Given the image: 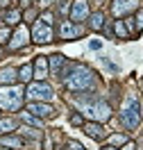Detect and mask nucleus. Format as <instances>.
<instances>
[{
  "label": "nucleus",
  "mask_w": 143,
  "mask_h": 150,
  "mask_svg": "<svg viewBox=\"0 0 143 150\" xmlns=\"http://www.w3.org/2000/svg\"><path fill=\"white\" fill-rule=\"evenodd\" d=\"M64 84L70 91H84V89H91L95 84V75L89 66L82 64H68V68H64Z\"/></svg>",
  "instance_id": "1"
},
{
  "label": "nucleus",
  "mask_w": 143,
  "mask_h": 150,
  "mask_svg": "<svg viewBox=\"0 0 143 150\" xmlns=\"http://www.w3.org/2000/svg\"><path fill=\"white\" fill-rule=\"evenodd\" d=\"M80 105V112L86 114L91 121H98V123H105L109 121V116H111V107L102 100H98V98H91V100H77Z\"/></svg>",
  "instance_id": "2"
},
{
  "label": "nucleus",
  "mask_w": 143,
  "mask_h": 150,
  "mask_svg": "<svg viewBox=\"0 0 143 150\" xmlns=\"http://www.w3.org/2000/svg\"><path fill=\"white\" fill-rule=\"evenodd\" d=\"M120 123L127 130L139 127V123H141V105H139L136 98H127L125 100L123 109H120Z\"/></svg>",
  "instance_id": "3"
},
{
  "label": "nucleus",
  "mask_w": 143,
  "mask_h": 150,
  "mask_svg": "<svg viewBox=\"0 0 143 150\" xmlns=\"http://www.w3.org/2000/svg\"><path fill=\"white\" fill-rule=\"evenodd\" d=\"M32 103H43L52 98V86H48L46 82H32L27 86V93H25Z\"/></svg>",
  "instance_id": "4"
},
{
  "label": "nucleus",
  "mask_w": 143,
  "mask_h": 150,
  "mask_svg": "<svg viewBox=\"0 0 143 150\" xmlns=\"http://www.w3.org/2000/svg\"><path fill=\"white\" fill-rule=\"evenodd\" d=\"M20 105H23V91L20 89H7V91L0 93V107L16 112V109H20Z\"/></svg>",
  "instance_id": "5"
},
{
  "label": "nucleus",
  "mask_w": 143,
  "mask_h": 150,
  "mask_svg": "<svg viewBox=\"0 0 143 150\" xmlns=\"http://www.w3.org/2000/svg\"><path fill=\"white\" fill-rule=\"evenodd\" d=\"M32 41H34V43H48V41H52V30L41 18H39L37 23H34V28H32Z\"/></svg>",
  "instance_id": "6"
},
{
  "label": "nucleus",
  "mask_w": 143,
  "mask_h": 150,
  "mask_svg": "<svg viewBox=\"0 0 143 150\" xmlns=\"http://www.w3.org/2000/svg\"><path fill=\"white\" fill-rule=\"evenodd\" d=\"M57 34H59V39H64V41H73V39L82 37V28L75 25V23H70V21H61Z\"/></svg>",
  "instance_id": "7"
},
{
  "label": "nucleus",
  "mask_w": 143,
  "mask_h": 150,
  "mask_svg": "<svg viewBox=\"0 0 143 150\" xmlns=\"http://www.w3.org/2000/svg\"><path fill=\"white\" fill-rule=\"evenodd\" d=\"M89 18V2L86 0H75L73 7H70V23H82Z\"/></svg>",
  "instance_id": "8"
},
{
  "label": "nucleus",
  "mask_w": 143,
  "mask_h": 150,
  "mask_svg": "<svg viewBox=\"0 0 143 150\" xmlns=\"http://www.w3.org/2000/svg\"><path fill=\"white\" fill-rule=\"evenodd\" d=\"M27 112L32 114V116H39V118H50V116H55V109H52L48 103H30Z\"/></svg>",
  "instance_id": "9"
},
{
  "label": "nucleus",
  "mask_w": 143,
  "mask_h": 150,
  "mask_svg": "<svg viewBox=\"0 0 143 150\" xmlns=\"http://www.w3.org/2000/svg\"><path fill=\"white\" fill-rule=\"evenodd\" d=\"M136 9V0H114V5H111V11H114L116 18H120L125 16L127 11Z\"/></svg>",
  "instance_id": "10"
},
{
  "label": "nucleus",
  "mask_w": 143,
  "mask_h": 150,
  "mask_svg": "<svg viewBox=\"0 0 143 150\" xmlns=\"http://www.w3.org/2000/svg\"><path fill=\"white\" fill-rule=\"evenodd\" d=\"M84 132L89 134V137H91V139H95V141H98V139H102V137L107 134V130L102 127V123H98V121L84 123Z\"/></svg>",
  "instance_id": "11"
},
{
  "label": "nucleus",
  "mask_w": 143,
  "mask_h": 150,
  "mask_svg": "<svg viewBox=\"0 0 143 150\" xmlns=\"http://www.w3.org/2000/svg\"><path fill=\"white\" fill-rule=\"evenodd\" d=\"M48 66H50V73L52 75H61V68L66 66V57L64 55H50L48 57Z\"/></svg>",
  "instance_id": "12"
},
{
  "label": "nucleus",
  "mask_w": 143,
  "mask_h": 150,
  "mask_svg": "<svg viewBox=\"0 0 143 150\" xmlns=\"http://www.w3.org/2000/svg\"><path fill=\"white\" fill-rule=\"evenodd\" d=\"M27 37H30V32L25 28H18L16 30V34H14V39L9 41V48L11 50H18V48H23L25 43H27Z\"/></svg>",
  "instance_id": "13"
},
{
  "label": "nucleus",
  "mask_w": 143,
  "mask_h": 150,
  "mask_svg": "<svg viewBox=\"0 0 143 150\" xmlns=\"http://www.w3.org/2000/svg\"><path fill=\"white\" fill-rule=\"evenodd\" d=\"M32 66H34V77H37V80H43L48 75V68H50V66H48V57H37V62Z\"/></svg>",
  "instance_id": "14"
},
{
  "label": "nucleus",
  "mask_w": 143,
  "mask_h": 150,
  "mask_svg": "<svg viewBox=\"0 0 143 150\" xmlns=\"http://www.w3.org/2000/svg\"><path fill=\"white\" fill-rule=\"evenodd\" d=\"M18 80V71L16 68H2L0 71V84H14Z\"/></svg>",
  "instance_id": "15"
},
{
  "label": "nucleus",
  "mask_w": 143,
  "mask_h": 150,
  "mask_svg": "<svg viewBox=\"0 0 143 150\" xmlns=\"http://www.w3.org/2000/svg\"><path fill=\"white\" fill-rule=\"evenodd\" d=\"M89 28L93 30V32H100V30L105 28V16L98 11V14H89Z\"/></svg>",
  "instance_id": "16"
},
{
  "label": "nucleus",
  "mask_w": 143,
  "mask_h": 150,
  "mask_svg": "<svg viewBox=\"0 0 143 150\" xmlns=\"http://www.w3.org/2000/svg\"><path fill=\"white\" fill-rule=\"evenodd\" d=\"M32 77H34V66L32 64H25V66L18 68V80L20 82H30Z\"/></svg>",
  "instance_id": "17"
},
{
  "label": "nucleus",
  "mask_w": 143,
  "mask_h": 150,
  "mask_svg": "<svg viewBox=\"0 0 143 150\" xmlns=\"http://www.w3.org/2000/svg\"><path fill=\"white\" fill-rule=\"evenodd\" d=\"M16 130V121L14 118H0V134H9Z\"/></svg>",
  "instance_id": "18"
},
{
  "label": "nucleus",
  "mask_w": 143,
  "mask_h": 150,
  "mask_svg": "<svg viewBox=\"0 0 143 150\" xmlns=\"http://www.w3.org/2000/svg\"><path fill=\"white\" fill-rule=\"evenodd\" d=\"M20 21V9H11V11H7V16H5V23L7 25H16Z\"/></svg>",
  "instance_id": "19"
},
{
  "label": "nucleus",
  "mask_w": 143,
  "mask_h": 150,
  "mask_svg": "<svg viewBox=\"0 0 143 150\" xmlns=\"http://www.w3.org/2000/svg\"><path fill=\"white\" fill-rule=\"evenodd\" d=\"M114 30H116V34H118V39H130V32H127V28H125L123 21H116Z\"/></svg>",
  "instance_id": "20"
},
{
  "label": "nucleus",
  "mask_w": 143,
  "mask_h": 150,
  "mask_svg": "<svg viewBox=\"0 0 143 150\" xmlns=\"http://www.w3.org/2000/svg\"><path fill=\"white\" fill-rule=\"evenodd\" d=\"M2 143H5V146H16V148H20L25 141L20 139V137H5V139H2Z\"/></svg>",
  "instance_id": "21"
},
{
  "label": "nucleus",
  "mask_w": 143,
  "mask_h": 150,
  "mask_svg": "<svg viewBox=\"0 0 143 150\" xmlns=\"http://www.w3.org/2000/svg\"><path fill=\"white\" fill-rule=\"evenodd\" d=\"M127 143V137H123V134H114L111 137V146H125Z\"/></svg>",
  "instance_id": "22"
},
{
  "label": "nucleus",
  "mask_w": 143,
  "mask_h": 150,
  "mask_svg": "<svg viewBox=\"0 0 143 150\" xmlns=\"http://www.w3.org/2000/svg\"><path fill=\"white\" fill-rule=\"evenodd\" d=\"M9 37H11V32H9L7 28L0 30V43H7V41H9Z\"/></svg>",
  "instance_id": "23"
},
{
  "label": "nucleus",
  "mask_w": 143,
  "mask_h": 150,
  "mask_svg": "<svg viewBox=\"0 0 143 150\" xmlns=\"http://www.w3.org/2000/svg\"><path fill=\"white\" fill-rule=\"evenodd\" d=\"M68 150H84V146L77 141H68Z\"/></svg>",
  "instance_id": "24"
},
{
  "label": "nucleus",
  "mask_w": 143,
  "mask_h": 150,
  "mask_svg": "<svg viewBox=\"0 0 143 150\" xmlns=\"http://www.w3.org/2000/svg\"><path fill=\"white\" fill-rule=\"evenodd\" d=\"M23 118H25L27 123H34V125H41V121H39V118H34L32 114H23Z\"/></svg>",
  "instance_id": "25"
},
{
  "label": "nucleus",
  "mask_w": 143,
  "mask_h": 150,
  "mask_svg": "<svg viewBox=\"0 0 143 150\" xmlns=\"http://www.w3.org/2000/svg\"><path fill=\"white\" fill-rule=\"evenodd\" d=\"M139 30H143V9L139 11V16H136V32Z\"/></svg>",
  "instance_id": "26"
},
{
  "label": "nucleus",
  "mask_w": 143,
  "mask_h": 150,
  "mask_svg": "<svg viewBox=\"0 0 143 150\" xmlns=\"http://www.w3.org/2000/svg\"><path fill=\"white\" fill-rule=\"evenodd\" d=\"M70 123H73V125H82V116H80V114H73V116H70Z\"/></svg>",
  "instance_id": "27"
},
{
  "label": "nucleus",
  "mask_w": 143,
  "mask_h": 150,
  "mask_svg": "<svg viewBox=\"0 0 143 150\" xmlns=\"http://www.w3.org/2000/svg\"><path fill=\"white\" fill-rule=\"evenodd\" d=\"M50 2H52V0H41V5H43V7H48Z\"/></svg>",
  "instance_id": "28"
},
{
  "label": "nucleus",
  "mask_w": 143,
  "mask_h": 150,
  "mask_svg": "<svg viewBox=\"0 0 143 150\" xmlns=\"http://www.w3.org/2000/svg\"><path fill=\"white\" fill-rule=\"evenodd\" d=\"M100 150H116L114 146H105V148H100Z\"/></svg>",
  "instance_id": "29"
},
{
  "label": "nucleus",
  "mask_w": 143,
  "mask_h": 150,
  "mask_svg": "<svg viewBox=\"0 0 143 150\" xmlns=\"http://www.w3.org/2000/svg\"><path fill=\"white\" fill-rule=\"evenodd\" d=\"M7 2H9V0H0V7H5V5H7Z\"/></svg>",
  "instance_id": "30"
}]
</instances>
